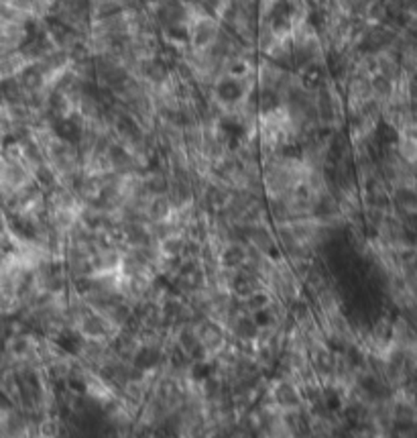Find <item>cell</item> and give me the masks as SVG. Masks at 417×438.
<instances>
[{"instance_id":"obj_4","label":"cell","mask_w":417,"mask_h":438,"mask_svg":"<svg viewBox=\"0 0 417 438\" xmlns=\"http://www.w3.org/2000/svg\"><path fill=\"white\" fill-rule=\"evenodd\" d=\"M287 71H291V69H285V67L273 63L271 60H265V58H257V63H255V88L257 90H271V92L279 94V86H281L283 78L287 76Z\"/></svg>"},{"instance_id":"obj_7","label":"cell","mask_w":417,"mask_h":438,"mask_svg":"<svg viewBox=\"0 0 417 438\" xmlns=\"http://www.w3.org/2000/svg\"><path fill=\"white\" fill-rule=\"evenodd\" d=\"M33 60L29 58V53L21 47L15 51H4L0 53V82L6 80H15L19 74H23L29 67Z\"/></svg>"},{"instance_id":"obj_5","label":"cell","mask_w":417,"mask_h":438,"mask_svg":"<svg viewBox=\"0 0 417 438\" xmlns=\"http://www.w3.org/2000/svg\"><path fill=\"white\" fill-rule=\"evenodd\" d=\"M33 27L21 21H2L0 19V53L4 51H15L25 47L29 41Z\"/></svg>"},{"instance_id":"obj_2","label":"cell","mask_w":417,"mask_h":438,"mask_svg":"<svg viewBox=\"0 0 417 438\" xmlns=\"http://www.w3.org/2000/svg\"><path fill=\"white\" fill-rule=\"evenodd\" d=\"M273 410L277 412H296V410H303V398L299 391L298 383L289 377L283 376H269L267 387H265V396L263 400Z\"/></svg>"},{"instance_id":"obj_1","label":"cell","mask_w":417,"mask_h":438,"mask_svg":"<svg viewBox=\"0 0 417 438\" xmlns=\"http://www.w3.org/2000/svg\"><path fill=\"white\" fill-rule=\"evenodd\" d=\"M220 33H222V23L206 15L204 10H200L194 2L189 21L185 25V35H183L185 49L187 51H208L216 45Z\"/></svg>"},{"instance_id":"obj_3","label":"cell","mask_w":417,"mask_h":438,"mask_svg":"<svg viewBox=\"0 0 417 438\" xmlns=\"http://www.w3.org/2000/svg\"><path fill=\"white\" fill-rule=\"evenodd\" d=\"M194 324V330L198 335V341L204 348V355H206V363H212L214 357L230 343L228 339V332H226V326H222L220 322L212 320L208 316H200L196 320H192Z\"/></svg>"},{"instance_id":"obj_6","label":"cell","mask_w":417,"mask_h":438,"mask_svg":"<svg viewBox=\"0 0 417 438\" xmlns=\"http://www.w3.org/2000/svg\"><path fill=\"white\" fill-rule=\"evenodd\" d=\"M248 259H250V249L244 241L239 239L224 243L222 249L218 251V265L224 271H237L248 263Z\"/></svg>"}]
</instances>
